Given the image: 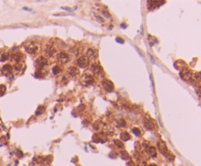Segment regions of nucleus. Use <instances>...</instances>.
<instances>
[{"label":"nucleus","instance_id":"1","mask_svg":"<svg viewBox=\"0 0 201 166\" xmlns=\"http://www.w3.org/2000/svg\"><path fill=\"white\" fill-rule=\"evenodd\" d=\"M25 49H26V51H27L29 54L34 55V54H36V52L38 51V45H37V43H36V42L30 41V42H27V43L25 44Z\"/></svg>","mask_w":201,"mask_h":166},{"label":"nucleus","instance_id":"2","mask_svg":"<svg viewBox=\"0 0 201 166\" xmlns=\"http://www.w3.org/2000/svg\"><path fill=\"white\" fill-rule=\"evenodd\" d=\"M192 72H191V70L188 69V68H186V67H184L183 69H181V71H180V77L182 78L183 80H185V81H188L190 80L191 78H192Z\"/></svg>","mask_w":201,"mask_h":166},{"label":"nucleus","instance_id":"3","mask_svg":"<svg viewBox=\"0 0 201 166\" xmlns=\"http://www.w3.org/2000/svg\"><path fill=\"white\" fill-rule=\"evenodd\" d=\"M77 64H78V66H79V67L85 68V67H87L88 65H89V60H88V58H87L86 56H83V57L79 58Z\"/></svg>","mask_w":201,"mask_h":166},{"label":"nucleus","instance_id":"4","mask_svg":"<svg viewBox=\"0 0 201 166\" xmlns=\"http://www.w3.org/2000/svg\"><path fill=\"white\" fill-rule=\"evenodd\" d=\"M158 148H159V150H160V152L163 154V155H165L166 157H168L169 155L171 154L169 151H168V149H167V146H166V143L164 141H159L158 142Z\"/></svg>","mask_w":201,"mask_h":166},{"label":"nucleus","instance_id":"5","mask_svg":"<svg viewBox=\"0 0 201 166\" xmlns=\"http://www.w3.org/2000/svg\"><path fill=\"white\" fill-rule=\"evenodd\" d=\"M57 61L60 64H66L69 61V55L65 52H60L57 55Z\"/></svg>","mask_w":201,"mask_h":166},{"label":"nucleus","instance_id":"6","mask_svg":"<svg viewBox=\"0 0 201 166\" xmlns=\"http://www.w3.org/2000/svg\"><path fill=\"white\" fill-rule=\"evenodd\" d=\"M56 52V49L54 48V46L52 44H47L45 47V50H44V53L47 57H52V56L55 54Z\"/></svg>","mask_w":201,"mask_h":166},{"label":"nucleus","instance_id":"7","mask_svg":"<svg viewBox=\"0 0 201 166\" xmlns=\"http://www.w3.org/2000/svg\"><path fill=\"white\" fill-rule=\"evenodd\" d=\"M102 85L104 89L106 90L107 92H112L114 90V84L112 83V81L108 80V79H105L103 82H102Z\"/></svg>","mask_w":201,"mask_h":166},{"label":"nucleus","instance_id":"8","mask_svg":"<svg viewBox=\"0 0 201 166\" xmlns=\"http://www.w3.org/2000/svg\"><path fill=\"white\" fill-rule=\"evenodd\" d=\"M36 66H38V69H42V67L47 64V59L45 57H39L36 62Z\"/></svg>","mask_w":201,"mask_h":166},{"label":"nucleus","instance_id":"9","mask_svg":"<svg viewBox=\"0 0 201 166\" xmlns=\"http://www.w3.org/2000/svg\"><path fill=\"white\" fill-rule=\"evenodd\" d=\"M86 57L90 60H95L97 58V51L95 49H92V48L88 49L86 52Z\"/></svg>","mask_w":201,"mask_h":166},{"label":"nucleus","instance_id":"10","mask_svg":"<svg viewBox=\"0 0 201 166\" xmlns=\"http://www.w3.org/2000/svg\"><path fill=\"white\" fill-rule=\"evenodd\" d=\"M13 71V67L10 65H5V66L2 67L1 69V72L4 74V75H9L11 74Z\"/></svg>","mask_w":201,"mask_h":166},{"label":"nucleus","instance_id":"11","mask_svg":"<svg viewBox=\"0 0 201 166\" xmlns=\"http://www.w3.org/2000/svg\"><path fill=\"white\" fill-rule=\"evenodd\" d=\"M144 126H145V128H147L148 130H152L154 127H155V122H154V120L152 119V118L148 117V119L145 120Z\"/></svg>","mask_w":201,"mask_h":166},{"label":"nucleus","instance_id":"12","mask_svg":"<svg viewBox=\"0 0 201 166\" xmlns=\"http://www.w3.org/2000/svg\"><path fill=\"white\" fill-rule=\"evenodd\" d=\"M83 84L85 83L86 85H91V84L94 82L93 77H92L91 75H89V74H84L83 77Z\"/></svg>","mask_w":201,"mask_h":166},{"label":"nucleus","instance_id":"13","mask_svg":"<svg viewBox=\"0 0 201 166\" xmlns=\"http://www.w3.org/2000/svg\"><path fill=\"white\" fill-rule=\"evenodd\" d=\"M11 58H12V61L16 62L17 64H19V63H21V61H22V59H23V55H22L21 53L17 52V53H14Z\"/></svg>","mask_w":201,"mask_h":166},{"label":"nucleus","instance_id":"14","mask_svg":"<svg viewBox=\"0 0 201 166\" xmlns=\"http://www.w3.org/2000/svg\"><path fill=\"white\" fill-rule=\"evenodd\" d=\"M102 70V67H101V66L100 65H96V64H94V65H92L91 66V71L93 72V73H100V71Z\"/></svg>","mask_w":201,"mask_h":166},{"label":"nucleus","instance_id":"15","mask_svg":"<svg viewBox=\"0 0 201 166\" xmlns=\"http://www.w3.org/2000/svg\"><path fill=\"white\" fill-rule=\"evenodd\" d=\"M69 72H70V75L74 77V76H77L79 74V69L76 66H71L70 69H69Z\"/></svg>","mask_w":201,"mask_h":166},{"label":"nucleus","instance_id":"16","mask_svg":"<svg viewBox=\"0 0 201 166\" xmlns=\"http://www.w3.org/2000/svg\"><path fill=\"white\" fill-rule=\"evenodd\" d=\"M148 153H149V155H151L152 157H155V156L157 155L156 149H155L154 147H149V148H148Z\"/></svg>","mask_w":201,"mask_h":166},{"label":"nucleus","instance_id":"17","mask_svg":"<svg viewBox=\"0 0 201 166\" xmlns=\"http://www.w3.org/2000/svg\"><path fill=\"white\" fill-rule=\"evenodd\" d=\"M130 135H129V133L127 132H124L121 134V139H122V141H128V140H130Z\"/></svg>","mask_w":201,"mask_h":166},{"label":"nucleus","instance_id":"18","mask_svg":"<svg viewBox=\"0 0 201 166\" xmlns=\"http://www.w3.org/2000/svg\"><path fill=\"white\" fill-rule=\"evenodd\" d=\"M192 77L193 79L196 81V82H201V72H196V73H194L193 75H192Z\"/></svg>","mask_w":201,"mask_h":166},{"label":"nucleus","instance_id":"19","mask_svg":"<svg viewBox=\"0 0 201 166\" xmlns=\"http://www.w3.org/2000/svg\"><path fill=\"white\" fill-rule=\"evenodd\" d=\"M9 53L8 52H4V53H2V55H1V61H7L8 59H9Z\"/></svg>","mask_w":201,"mask_h":166},{"label":"nucleus","instance_id":"20","mask_svg":"<svg viewBox=\"0 0 201 166\" xmlns=\"http://www.w3.org/2000/svg\"><path fill=\"white\" fill-rule=\"evenodd\" d=\"M52 72H53V74H55V75H57L58 73H60L61 72V67H59V66H54L53 68H52Z\"/></svg>","mask_w":201,"mask_h":166},{"label":"nucleus","instance_id":"21","mask_svg":"<svg viewBox=\"0 0 201 166\" xmlns=\"http://www.w3.org/2000/svg\"><path fill=\"white\" fill-rule=\"evenodd\" d=\"M121 156H122V158H123V159H127V160H128V159H130V155H129V154L127 153V152H125V151L121 153Z\"/></svg>","mask_w":201,"mask_h":166},{"label":"nucleus","instance_id":"22","mask_svg":"<svg viewBox=\"0 0 201 166\" xmlns=\"http://www.w3.org/2000/svg\"><path fill=\"white\" fill-rule=\"evenodd\" d=\"M45 111V109H44V107H42V106H40L38 109H37V111H36V115H40V114H42L43 112Z\"/></svg>","mask_w":201,"mask_h":166},{"label":"nucleus","instance_id":"23","mask_svg":"<svg viewBox=\"0 0 201 166\" xmlns=\"http://www.w3.org/2000/svg\"><path fill=\"white\" fill-rule=\"evenodd\" d=\"M117 124H118L119 127H125L126 125H127V123H126V120L125 119H120V120H118V122H117Z\"/></svg>","mask_w":201,"mask_h":166},{"label":"nucleus","instance_id":"24","mask_svg":"<svg viewBox=\"0 0 201 166\" xmlns=\"http://www.w3.org/2000/svg\"><path fill=\"white\" fill-rule=\"evenodd\" d=\"M92 141L94 143H99L100 142V137H99V134H94L92 136Z\"/></svg>","mask_w":201,"mask_h":166},{"label":"nucleus","instance_id":"25","mask_svg":"<svg viewBox=\"0 0 201 166\" xmlns=\"http://www.w3.org/2000/svg\"><path fill=\"white\" fill-rule=\"evenodd\" d=\"M5 93H6V86L0 85V96H3Z\"/></svg>","mask_w":201,"mask_h":166},{"label":"nucleus","instance_id":"26","mask_svg":"<svg viewBox=\"0 0 201 166\" xmlns=\"http://www.w3.org/2000/svg\"><path fill=\"white\" fill-rule=\"evenodd\" d=\"M114 144L116 145L118 148H120V149H122L123 147H124V144H123V142L122 141H120V140H116L115 142H114Z\"/></svg>","mask_w":201,"mask_h":166},{"label":"nucleus","instance_id":"27","mask_svg":"<svg viewBox=\"0 0 201 166\" xmlns=\"http://www.w3.org/2000/svg\"><path fill=\"white\" fill-rule=\"evenodd\" d=\"M132 133H133L134 135H136V136H140V134H141L140 130H139L138 128H133V129H132Z\"/></svg>","mask_w":201,"mask_h":166},{"label":"nucleus","instance_id":"28","mask_svg":"<svg viewBox=\"0 0 201 166\" xmlns=\"http://www.w3.org/2000/svg\"><path fill=\"white\" fill-rule=\"evenodd\" d=\"M14 67H15V69H16L17 71H20V70L22 69V63H19V64H17V65L14 66Z\"/></svg>","mask_w":201,"mask_h":166},{"label":"nucleus","instance_id":"29","mask_svg":"<svg viewBox=\"0 0 201 166\" xmlns=\"http://www.w3.org/2000/svg\"><path fill=\"white\" fill-rule=\"evenodd\" d=\"M44 159H45V158H43V157H41V156H39V157H36V162H38V163H41V162H43V161H44Z\"/></svg>","mask_w":201,"mask_h":166},{"label":"nucleus","instance_id":"30","mask_svg":"<svg viewBox=\"0 0 201 166\" xmlns=\"http://www.w3.org/2000/svg\"><path fill=\"white\" fill-rule=\"evenodd\" d=\"M135 150L138 152L140 150V144L139 143H135Z\"/></svg>","mask_w":201,"mask_h":166},{"label":"nucleus","instance_id":"31","mask_svg":"<svg viewBox=\"0 0 201 166\" xmlns=\"http://www.w3.org/2000/svg\"><path fill=\"white\" fill-rule=\"evenodd\" d=\"M116 41L117 42H120V43H124V39H121V38H116Z\"/></svg>","mask_w":201,"mask_h":166},{"label":"nucleus","instance_id":"32","mask_svg":"<svg viewBox=\"0 0 201 166\" xmlns=\"http://www.w3.org/2000/svg\"><path fill=\"white\" fill-rule=\"evenodd\" d=\"M197 94L201 96V86H199V87L197 88Z\"/></svg>","mask_w":201,"mask_h":166},{"label":"nucleus","instance_id":"33","mask_svg":"<svg viewBox=\"0 0 201 166\" xmlns=\"http://www.w3.org/2000/svg\"><path fill=\"white\" fill-rule=\"evenodd\" d=\"M128 166H134V164H133V162L129 161V162H128Z\"/></svg>","mask_w":201,"mask_h":166},{"label":"nucleus","instance_id":"34","mask_svg":"<svg viewBox=\"0 0 201 166\" xmlns=\"http://www.w3.org/2000/svg\"><path fill=\"white\" fill-rule=\"evenodd\" d=\"M148 166H157V165H155V164H150V165H148Z\"/></svg>","mask_w":201,"mask_h":166}]
</instances>
